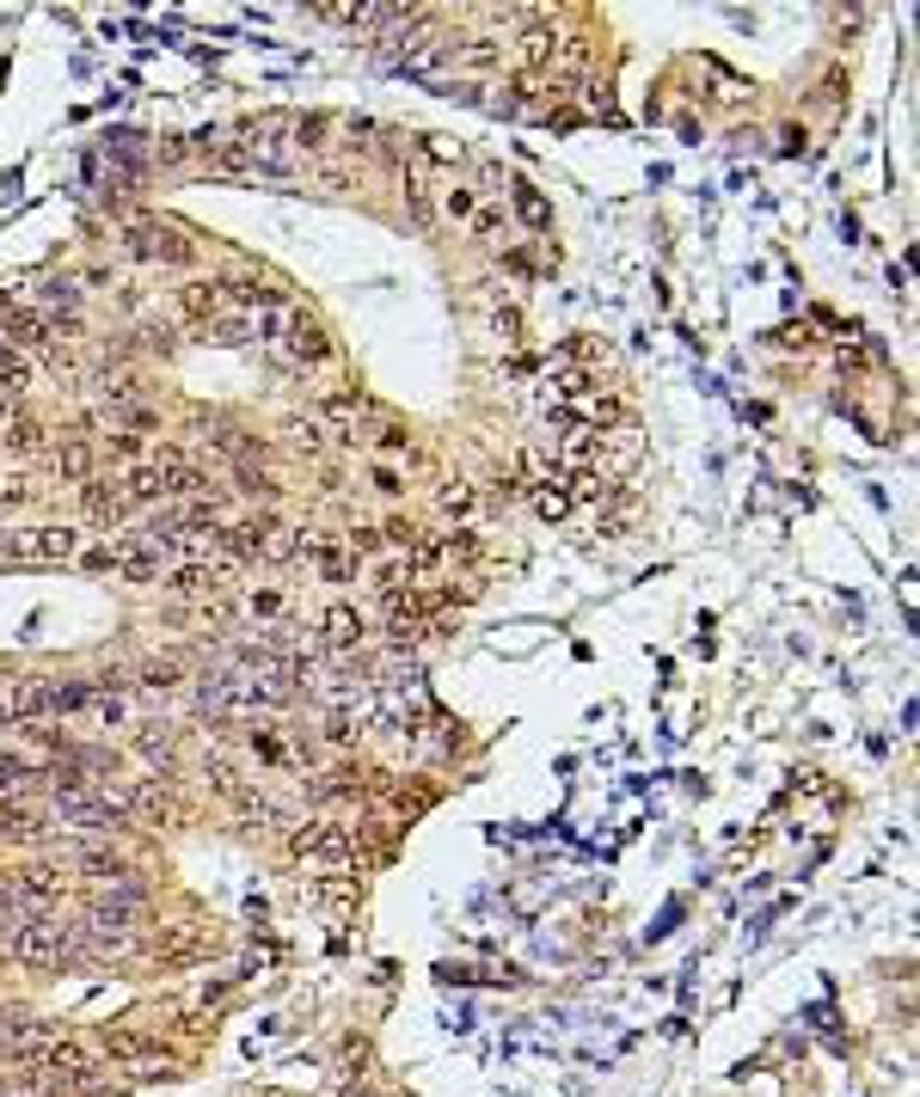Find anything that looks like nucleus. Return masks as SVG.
<instances>
[{
    "label": "nucleus",
    "mask_w": 920,
    "mask_h": 1097,
    "mask_svg": "<svg viewBox=\"0 0 920 1097\" xmlns=\"http://www.w3.org/2000/svg\"><path fill=\"white\" fill-rule=\"evenodd\" d=\"M369 485H375L381 497H399V491H406V479H399L393 466H369Z\"/></svg>",
    "instance_id": "obj_33"
},
{
    "label": "nucleus",
    "mask_w": 920,
    "mask_h": 1097,
    "mask_svg": "<svg viewBox=\"0 0 920 1097\" xmlns=\"http://www.w3.org/2000/svg\"><path fill=\"white\" fill-rule=\"evenodd\" d=\"M117 809H124V821H141V828H172L178 821V797L166 785H154V779L124 785L117 791Z\"/></svg>",
    "instance_id": "obj_8"
},
{
    "label": "nucleus",
    "mask_w": 920,
    "mask_h": 1097,
    "mask_svg": "<svg viewBox=\"0 0 920 1097\" xmlns=\"http://www.w3.org/2000/svg\"><path fill=\"white\" fill-rule=\"evenodd\" d=\"M124 552H129L124 540H110V546H93V552H80V564H86V571H124Z\"/></svg>",
    "instance_id": "obj_27"
},
{
    "label": "nucleus",
    "mask_w": 920,
    "mask_h": 1097,
    "mask_svg": "<svg viewBox=\"0 0 920 1097\" xmlns=\"http://www.w3.org/2000/svg\"><path fill=\"white\" fill-rule=\"evenodd\" d=\"M117 491H124L129 510H136V503H178V497H203L209 491V466H197L190 454H178V448H160V454H148L141 466H124V472H117Z\"/></svg>",
    "instance_id": "obj_1"
},
{
    "label": "nucleus",
    "mask_w": 920,
    "mask_h": 1097,
    "mask_svg": "<svg viewBox=\"0 0 920 1097\" xmlns=\"http://www.w3.org/2000/svg\"><path fill=\"white\" fill-rule=\"evenodd\" d=\"M289 852H295V865H307V871H350L357 865V840L343 835L338 821H326V816H307L289 835Z\"/></svg>",
    "instance_id": "obj_3"
},
{
    "label": "nucleus",
    "mask_w": 920,
    "mask_h": 1097,
    "mask_svg": "<svg viewBox=\"0 0 920 1097\" xmlns=\"http://www.w3.org/2000/svg\"><path fill=\"white\" fill-rule=\"evenodd\" d=\"M375 448H387V454H411V430H399V423H375Z\"/></svg>",
    "instance_id": "obj_28"
},
{
    "label": "nucleus",
    "mask_w": 920,
    "mask_h": 1097,
    "mask_svg": "<svg viewBox=\"0 0 920 1097\" xmlns=\"http://www.w3.org/2000/svg\"><path fill=\"white\" fill-rule=\"evenodd\" d=\"M289 435H295L301 448H319V442H326V430H319V423H307V418H295V430H289Z\"/></svg>",
    "instance_id": "obj_36"
},
{
    "label": "nucleus",
    "mask_w": 920,
    "mask_h": 1097,
    "mask_svg": "<svg viewBox=\"0 0 920 1097\" xmlns=\"http://www.w3.org/2000/svg\"><path fill=\"white\" fill-rule=\"evenodd\" d=\"M13 503H25V479H19V472H0V510H13Z\"/></svg>",
    "instance_id": "obj_35"
},
{
    "label": "nucleus",
    "mask_w": 920,
    "mask_h": 1097,
    "mask_svg": "<svg viewBox=\"0 0 920 1097\" xmlns=\"http://www.w3.org/2000/svg\"><path fill=\"white\" fill-rule=\"evenodd\" d=\"M546 56H552V32H528V37H522V62H528V68H540Z\"/></svg>",
    "instance_id": "obj_31"
},
{
    "label": "nucleus",
    "mask_w": 920,
    "mask_h": 1097,
    "mask_svg": "<svg viewBox=\"0 0 920 1097\" xmlns=\"http://www.w3.org/2000/svg\"><path fill=\"white\" fill-rule=\"evenodd\" d=\"M124 576H129V583H160L166 564H160L154 546H129V552H124Z\"/></svg>",
    "instance_id": "obj_20"
},
{
    "label": "nucleus",
    "mask_w": 920,
    "mask_h": 1097,
    "mask_svg": "<svg viewBox=\"0 0 920 1097\" xmlns=\"http://www.w3.org/2000/svg\"><path fill=\"white\" fill-rule=\"evenodd\" d=\"M252 755H265V760H277V767H289V743L270 736V730H265V736H252Z\"/></svg>",
    "instance_id": "obj_32"
},
{
    "label": "nucleus",
    "mask_w": 920,
    "mask_h": 1097,
    "mask_svg": "<svg viewBox=\"0 0 920 1097\" xmlns=\"http://www.w3.org/2000/svg\"><path fill=\"white\" fill-rule=\"evenodd\" d=\"M313 564H319V576H326V583H350V576L362 571L357 552H343V546H326V552L313 558Z\"/></svg>",
    "instance_id": "obj_24"
},
{
    "label": "nucleus",
    "mask_w": 920,
    "mask_h": 1097,
    "mask_svg": "<svg viewBox=\"0 0 920 1097\" xmlns=\"http://www.w3.org/2000/svg\"><path fill=\"white\" fill-rule=\"evenodd\" d=\"M246 607H252V619H277L282 614V595H277V588H258Z\"/></svg>",
    "instance_id": "obj_34"
},
{
    "label": "nucleus",
    "mask_w": 920,
    "mask_h": 1097,
    "mask_svg": "<svg viewBox=\"0 0 920 1097\" xmlns=\"http://www.w3.org/2000/svg\"><path fill=\"white\" fill-rule=\"evenodd\" d=\"M124 252L129 258H148V264H197V246H190L178 227H166V221H148L136 215L124 227Z\"/></svg>",
    "instance_id": "obj_6"
},
{
    "label": "nucleus",
    "mask_w": 920,
    "mask_h": 1097,
    "mask_svg": "<svg viewBox=\"0 0 920 1097\" xmlns=\"http://www.w3.org/2000/svg\"><path fill=\"white\" fill-rule=\"evenodd\" d=\"M7 950H13V962H25V969H62V962H74V957H80L74 926L49 920V913H32V920H19V926L7 932Z\"/></svg>",
    "instance_id": "obj_2"
},
{
    "label": "nucleus",
    "mask_w": 920,
    "mask_h": 1097,
    "mask_svg": "<svg viewBox=\"0 0 920 1097\" xmlns=\"http://www.w3.org/2000/svg\"><path fill=\"white\" fill-rule=\"evenodd\" d=\"M0 442H7L13 454H37V448H44V423H37V418H13L7 430H0Z\"/></svg>",
    "instance_id": "obj_23"
},
{
    "label": "nucleus",
    "mask_w": 920,
    "mask_h": 1097,
    "mask_svg": "<svg viewBox=\"0 0 920 1097\" xmlns=\"http://www.w3.org/2000/svg\"><path fill=\"white\" fill-rule=\"evenodd\" d=\"M228 558H185V564H172L160 583H166V595H216L221 583H228Z\"/></svg>",
    "instance_id": "obj_10"
},
{
    "label": "nucleus",
    "mask_w": 920,
    "mask_h": 1097,
    "mask_svg": "<svg viewBox=\"0 0 920 1097\" xmlns=\"http://www.w3.org/2000/svg\"><path fill=\"white\" fill-rule=\"evenodd\" d=\"M7 901L25 913H49L62 901V871L56 865H13L7 871Z\"/></svg>",
    "instance_id": "obj_7"
},
{
    "label": "nucleus",
    "mask_w": 920,
    "mask_h": 1097,
    "mask_svg": "<svg viewBox=\"0 0 920 1097\" xmlns=\"http://www.w3.org/2000/svg\"><path fill=\"white\" fill-rule=\"evenodd\" d=\"M49 835V816L25 804H0V840H44Z\"/></svg>",
    "instance_id": "obj_16"
},
{
    "label": "nucleus",
    "mask_w": 920,
    "mask_h": 1097,
    "mask_svg": "<svg viewBox=\"0 0 920 1097\" xmlns=\"http://www.w3.org/2000/svg\"><path fill=\"white\" fill-rule=\"evenodd\" d=\"M510 197H515V209H522V215H528V227H546V202H540V197H534V190H528V185H510Z\"/></svg>",
    "instance_id": "obj_29"
},
{
    "label": "nucleus",
    "mask_w": 920,
    "mask_h": 1097,
    "mask_svg": "<svg viewBox=\"0 0 920 1097\" xmlns=\"http://www.w3.org/2000/svg\"><path fill=\"white\" fill-rule=\"evenodd\" d=\"M105 1054L110 1061H124L136 1080H154V1073H166V1042H154V1036H141V1030H105Z\"/></svg>",
    "instance_id": "obj_9"
},
{
    "label": "nucleus",
    "mask_w": 920,
    "mask_h": 1097,
    "mask_svg": "<svg viewBox=\"0 0 920 1097\" xmlns=\"http://www.w3.org/2000/svg\"><path fill=\"white\" fill-rule=\"evenodd\" d=\"M93 466H98V454L86 442H62L56 448V479L62 485H93Z\"/></svg>",
    "instance_id": "obj_17"
},
{
    "label": "nucleus",
    "mask_w": 920,
    "mask_h": 1097,
    "mask_svg": "<svg viewBox=\"0 0 920 1097\" xmlns=\"http://www.w3.org/2000/svg\"><path fill=\"white\" fill-rule=\"evenodd\" d=\"M25 387H32V355L0 343V393H25Z\"/></svg>",
    "instance_id": "obj_19"
},
{
    "label": "nucleus",
    "mask_w": 920,
    "mask_h": 1097,
    "mask_svg": "<svg viewBox=\"0 0 920 1097\" xmlns=\"http://www.w3.org/2000/svg\"><path fill=\"white\" fill-rule=\"evenodd\" d=\"M80 515H86L98 534H110V527H124L129 503H124V491H117V485H80Z\"/></svg>",
    "instance_id": "obj_11"
},
{
    "label": "nucleus",
    "mask_w": 920,
    "mask_h": 1097,
    "mask_svg": "<svg viewBox=\"0 0 920 1097\" xmlns=\"http://www.w3.org/2000/svg\"><path fill=\"white\" fill-rule=\"evenodd\" d=\"M0 552H7V564H68V558H80V534L74 527H19L0 540Z\"/></svg>",
    "instance_id": "obj_5"
},
{
    "label": "nucleus",
    "mask_w": 920,
    "mask_h": 1097,
    "mask_svg": "<svg viewBox=\"0 0 920 1097\" xmlns=\"http://www.w3.org/2000/svg\"><path fill=\"white\" fill-rule=\"evenodd\" d=\"M436 510H442V515H454V522H461V515H473V485L461 479V472L436 485Z\"/></svg>",
    "instance_id": "obj_21"
},
{
    "label": "nucleus",
    "mask_w": 920,
    "mask_h": 1097,
    "mask_svg": "<svg viewBox=\"0 0 920 1097\" xmlns=\"http://www.w3.org/2000/svg\"><path fill=\"white\" fill-rule=\"evenodd\" d=\"M234 491H246V497H265V503H270V497H277L282 485L270 479V472H265L258 460H240V466H234Z\"/></svg>",
    "instance_id": "obj_22"
},
{
    "label": "nucleus",
    "mask_w": 920,
    "mask_h": 1097,
    "mask_svg": "<svg viewBox=\"0 0 920 1097\" xmlns=\"http://www.w3.org/2000/svg\"><path fill=\"white\" fill-rule=\"evenodd\" d=\"M326 418L357 423V418H362V399H357V393H331V399H326Z\"/></svg>",
    "instance_id": "obj_30"
},
{
    "label": "nucleus",
    "mask_w": 920,
    "mask_h": 1097,
    "mask_svg": "<svg viewBox=\"0 0 920 1097\" xmlns=\"http://www.w3.org/2000/svg\"><path fill=\"white\" fill-rule=\"evenodd\" d=\"M178 307H185V319L190 325H216V319H228V294H221V277H203V282H190L185 294H178Z\"/></svg>",
    "instance_id": "obj_12"
},
{
    "label": "nucleus",
    "mask_w": 920,
    "mask_h": 1097,
    "mask_svg": "<svg viewBox=\"0 0 920 1097\" xmlns=\"http://www.w3.org/2000/svg\"><path fill=\"white\" fill-rule=\"evenodd\" d=\"M178 680H185V668L172 663V656H154V663H141V687H148V693H172Z\"/></svg>",
    "instance_id": "obj_25"
},
{
    "label": "nucleus",
    "mask_w": 920,
    "mask_h": 1097,
    "mask_svg": "<svg viewBox=\"0 0 920 1097\" xmlns=\"http://www.w3.org/2000/svg\"><path fill=\"white\" fill-rule=\"evenodd\" d=\"M528 503H534V515H546V522H564L571 503H578V485L564 479V472H552V479L528 485Z\"/></svg>",
    "instance_id": "obj_14"
},
{
    "label": "nucleus",
    "mask_w": 920,
    "mask_h": 1097,
    "mask_svg": "<svg viewBox=\"0 0 920 1097\" xmlns=\"http://www.w3.org/2000/svg\"><path fill=\"white\" fill-rule=\"evenodd\" d=\"M449 56L454 62H473V68H491L498 62V44L491 37H461V44H449Z\"/></svg>",
    "instance_id": "obj_26"
},
{
    "label": "nucleus",
    "mask_w": 920,
    "mask_h": 1097,
    "mask_svg": "<svg viewBox=\"0 0 920 1097\" xmlns=\"http://www.w3.org/2000/svg\"><path fill=\"white\" fill-rule=\"evenodd\" d=\"M136 748L148 755L154 773H172V767H178V743H172V730H136Z\"/></svg>",
    "instance_id": "obj_18"
},
{
    "label": "nucleus",
    "mask_w": 920,
    "mask_h": 1097,
    "mask_svg": "<svg viewBox=\"0 0 920 1097\" xmlns=\"http://www.w3.org/2000/svg\"><path fill=\"white\" fill-rule=\"evenodd\" d=\"M362 638H369V626H362L357 607L338 602V607H326V614H319V644H326V650H357Z\"/></svg>",
    "instance_id": "obj_13"
},
{
    "label": "nucleus",
    "mask_w": 920,
    "mask_h": 1097,
    "mask_svg": "<svg viewBox=\"0 0 920 1097\" xmlns=\"http://www.w3.org/2000/svg\"><path fill=\"white\" fill-rule=\"evenodd\" d=\"M56 797V816L68 828H124V809H117V791L93 785V779H80V785H62L49 791Z\"/></svg>",
    "instance_id": "obj_4"
},
{
    "label": "nucleus",
    "mask_w": 920,
    "mask_h": 1097,
    "mask_svg": "<svg viewBox=\"0 0 920 1097\" xmlns=\"http://www.w3.org/2000/svg\"><path fill=\"white\" fill-rule=\"evenodd\" d=\"M49 773L44 767H25V760H0V804H19V797H32L44 791Z\"/></svg>",
    "instance_id": "obj_15"
}]
</instances>
